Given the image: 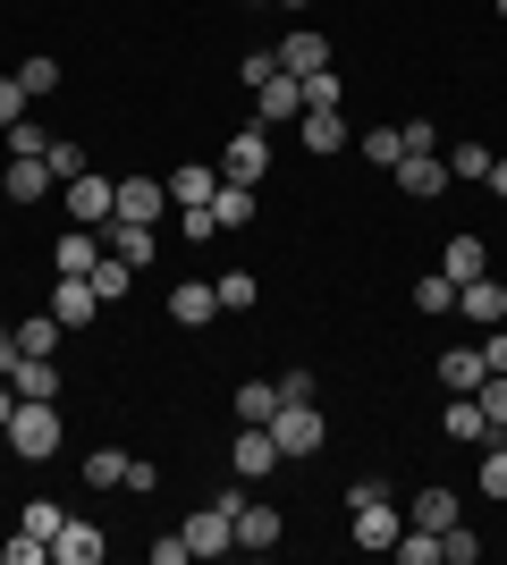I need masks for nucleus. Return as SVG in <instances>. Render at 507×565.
<instances>
[{
	"label": "nucleus",
	"mask_w": 507,
	"mask_h": 565,
	"mask_svg": "<svg viewBox=\"0 0 507 565\" xmlns=\"http://www.w3.org/2000/svg\"><path fill=\"white\" fill-rule=\"evenodd\" d=\"M9 414H18V388H9V380H0V430H9Z\"/></svg>",
	"instance_id": "nucleus-51"
},
{
	"label": "nucleus",
	"mask_w": 507,
	"mask_h": 565,
	"mask_svg": "<svg viewBox=\"0 0 507 565\" xmlns=\"http://www.w3.org/2000/svg\"><path fill=\"white\" fill-rule=\"evenodd\" d=\"M483 380H490L483 347H448V354H440V388H448V397H474Z\"/></svg>",
	"instance_id": "nucleus-18"
},
{
	"label": "nucleus",
	"mask_w": 507,
	"mask_h": 565,
	"mask_svg": "<svg viewBox=\"0 0 507 565\" xmlns=\"http://www.w3.org/2000/svg\"><path fill=\"white\" fill-rule=\"evenodd\" d=\"M271 439H279V456H321V439H330V423H321V405H279L271 414Z\"/></svg>",
	"instance_id": "nucleus-3"
},
{
	"label": "nucleus",
	"mask_w": 507,
	"mask_h": 565,
	"mask_svg": "<svg viewBox=\"0 0 507 565\" xmlns=\"http://www.w3.org/2000/svg\"><path fill=\"white\" fill-rule=\"evenodd\" d=\"M0 439H9L25 465H51V456H60V405H51V397H18V414H9Z\"/></svg>",
	"instance_id": "nucleus-1"
},
{
	"label": "nucleus",
	"mask_w": 507,
	"mask_h": 565,
	"mask_svg": "<svg viewBox=\"0 0 507 565\" xmlns=\"http://www.w3.org/2000/svg\"><path fill=\"white\" fill-rule=\"evenodd\" d=\"M490 9H499V18H507V0H490Z\"/></svg>",
	"instance_id": "nucleus-54"
},
{
	"label": "nucleus",
	"mask_w": 507,
	"mask_h": 565,
	"mask_svg": "<svg viewBox=\"0 0 507 565\" xmlns=\"http://www.w3.org/2000/svg\"><path fill=\"white\" fill-rule=\"evenodd\" d=\"M212 296H220V312H254V270H220Z\"/></svg>",
	"instance_id": "nucleus-38"
},
{
	"label": "nucleus",
	"mask_w": 507,
	"mask_h": 565,
	"mask_svg": "<svg viewBox=\"0 0 507 565\" xmlns=\"http://www.w3.org/2000/svg\"><path fill=\"white\" fill-rule=\"evenodd\" d=\"M279 68H288V76H321V68H330V34H314V25H296L288 43H279Z\"/></svg>",
	"instance_id": "nucleus-19"
},
{
	"label": "nucleus",
	"mask_w": 507,
	"mask_h": 565,
	"mask_svg": "<svg viewBox=\"0 0 507 565\" xmlns=\"http://www.w3.org/2000/svg\"><path fill=\"white\" fill-rule=\"evenodd\" d=\"M288 456H279V439H271V423H245L237 448H229V472H245V481H263V472H279Z\"/></svg>",
	"instance_id": "nucleus-8"
},
{
	"label": "nucleus",
	"mask_w": 507,
	"mask_h": 565,
	"mask_svg": "<svg viewBox=\"0 0 507 565\" xmlns=\"http://www.w3.org/2000/svg\"><path fill=\"white\" fill-rule=\"evenodd\" d=\"M0 557H9V565H43V557H51V541H34V532H18V541L0 548Z\"/></svg>",
	"instance_id": "nucleus-45"
},
{
	"label": "nucleus",
	"mask_w": 507,
	"mask_h": 565,
	"mask_svg": "<svg viewBox=\"0 0 507 565\" xmlns=\"http://www.w3.org/2000/svg\"><path fill=\"white\" fill-rule=\"evenodd\" d=\"M474 481H483V498H507V430L483 439V472H474Z\"/></svg>",
	"instance_id": "nucleus-37"
},
{
	"label": "nucleus",
	"mask_w": 507,
	"mask_h": 565,
	"mask_svg": "<svg viewBox=\"0 0 507 565\" xmlns=\"http://www.w3.org/2000/svg\"><path fill=\"white\" fill-rule=\"evenodd\" d=\"M51 186H60L51 161H9L0 169V194H9V203H51Z\"/></svg>",
	"instance_id": "nucleus-20"
},
{
	"label": "nucleus",
	"mask_w": 507,
	"mask_h": 565,
	"mask_svg": "<svg viewBox=\"0 0 507 565\" xmlns=\"http://www.w3.org/2000/svg\"><path fill=\"white\" fill-rule=\"evenodd\" d=\"M161 212H178L161 178H119V212H110V220H136V228H161Z\"/></svg>",
	"instance_id": "nucleus-7"
},
{
	"label": "nucleus",
	"mask_w": 507,
	"mask_h": 565,
	"mask_svg": "<svg viewBox=\"0 0 507 565\" xmlns=\"http://www.w3.org/2000/svg\"><path fill=\"white\" fill-rule=\"evenodd\" d=\"M271 9H314V0H271Z\"/></svg>",
	"instance_id": "nucleus-52"
},
{
	"label": "nucleus",
	"mask_w": 507,
	"mask_h": 565,
	"mask_svg": "<svg viewBox=\"0 0 507 565\" xmlns=\"http://www.w3.org/2000/svg\"><path fill=\"white\" fill-rule=\"evenodd\" d=\"M483 186H490V194L507 203V161H490V178H483Z\"/></svg>",
	"instance_id": "nucleus-50"
},
{
	"label": "nucleus",
	"mask_w": 507,
	"mask_h": 565,
	"mask_svg": "<svg viewBox=\"0 0 507 565\" xmlns=\"http://www.w3.org/2000/svg\"><path fill=\"white\" fill-rule=\"evenodd\" d=\"M212 220H220V228H245V220H254V186H229V178H220V194H212Z\"/></svg>",
	"instance_id": "nucleus-30"
},
{
	"label": "nucleus",
	"mask_w": 507,
	"mask_h": 565,
	"mask_svg": "<svg viewBox=\"0 0 507 565\" xmlns=\"http://www.w3.org/2000/svg\"><path fill=\"white\" fill-rule=\"evenodd\" d=\"M314 397V372H279V405H305Z\"/></svg>",
	"instance_id": "nucleus-47"
},
{
	"label": "nucleus",
	"mask_w": 507,
	"mask_h": 565,
	"mask_svg": "<svg viewBox=\"0 0 507 565\" xmlns=\"http://www.w3.org/2000/svg\"><path fill=\"white\" fill-rule=\"evenodd\" d=\"M43 161H51V178H60V186L94 169V161H85V143H76V136H51V152H43Z\"/></svg>",
	"instance_id": "nucleus-34"
},
{
	"label": "nucleus",
	"mask_w": 507,
	"mask_h": 565,
	"mask_svg": "<svg viewBox=\"0 0 507 565\" xmlns=\"http://www.w3.org/2000/svg\"><path fill=\"white\" fill-rule=\"evenodd\" d=\"M18 85H25L34 102H43V94H60V60H18Z\"/></svg>",
	"instance_id": "nucleus-40"
},
{
	"label": "nucleus",
	"mask_w": 507,
	"mask_h": 565,
	"mask_svg": "<svg viewBox=\"0 0 507 565\" xmlns=\"http://www.w3.org/2000/svg\"><path fill=\"white\" fill-rule=\"evenodd\" d=\"M474 557H483V541H474L465 523H448V532H440V565H474Z\"/></svg>",
	"instance_id": "nucleus-41"
},
{
	"label": "nucleus",
	"mask_w": 507,
	"mask_h": 565,
	"mask_svg": "<svg viewBox=\"0 0 507 565\" xmlns=\"http://www.w3.org/2000/svg\"><path fill=\"white\" fill-rule=\"evenodd\" d=\"M127 287H136V270H127L119 254H102V262H94V296H102V305H119Z\"/></svg>",
	"instance_id": "nucleus-36"
},
{
	"label": "nucleus",
	"mask_w": 507,
	"mask_h": 565,
	"mask_svg": "<svg viewBox=\"0 0 507 565\" xmlns=\"http://www.w3.org/2000/svg\"><path fill=\"white\" fill-rule=\"evenodd\" d=\"M60 523H68V507H60V498H25L18 532H34V541H60Z\"/></svg>",
	"instance_id": "nucleus-29"
},
{
	"label": "nucleus",
	"mask_w": 507,
	"mask_h": 565,
	"mask_svg": "<svg viewBox=\"0 0 507 565\" xmlns=\"http://www.w3.org/2000/svg\"><path fill=\"white\" fill-rule=\"evenodd\" d=\"M363 143V161H372V169H398V161H406V136H398V127H372V136H356Z\"/></svg>",
	"instance_id": "nucleus-35"
},
{
	"label": "nucleus",
	"mask_w": 507,
	"mask_h": 565,
	"mask_svg": "<svg viewBox=\"0 0 507 565\" xmlns=\"http://www.w3.org/2000/svg\"><path fill=\"white\" fill-rule=\"evenodd\" d=\"M212 312H220V296L203 279H178V287H169V321H178V330H203Z\"/></svg>",
	"instance_id": "nucleus-21"
},
{
	"label": "nucleus",
	"mask_w": 507,
	"mask_h": 565,
	"mask_svg": "<svg viewBox=\"0 0 507 565\" xmlns=\"http://www.w3.org/2000/svg\"><path fill=\"white\" fill-rule=\"evenodd\" d=\"M254 118H263V127H296V118H305V76L271 68L263 85H254Z\"/></svg>",
	"instance_id": "nucleus-6"
},
{
	"label": "nucleus",
	"mask_w": 507,
	"mask_h": 565,
	"mask_svg": "<svg viewBox=\"0 0 507 565\" xmlns=\"http://www.w3.org/2000/svg\"><path fill=\"white\" fill-rule=\"evenodd\" d=\"M187 532V557H220V548H237V523L220 515V507H203V515H187L178 523Z\"/></svg>",
	"instance_id": "nucleus-17"
},
{
	"label": "nucleus",
	"mask_w": 507,
	"mask_h": 565,
	"mask_svg": "<svg viewBox=\"0 0 507 565\" xmlns=\"http://www.w3.org/2000/svg\"><path fill=\"white\" fill-rule=\"evenodd\" d=\"M237 414H245V423H271V414H279V380H245V388H237Z\"/></svg>",
	"instance_id": "nucleus-33"
},
{
	"label": "nucleus",
	"mask_w": 507,
	"mask_h": 565,
	"mask_svg": "<svg viewBox=\"0 0 507 565\" xmlns=\"http://www.w3.org/2000/svg\"><path fill=\"white\" fill-rule=\"evenodd\" d=\"M94 312H102L94 279H51V321H60V330H85Z\"/></svg>",
	"instance_id": "nucleus-15"
},
{
	"label": "nucleus",
	"mask_w": 507,
	"mask_h": 565,
	"mask_svg": "<svg viewBox=\"0 0 507 565\" xmlns=\"http://www.w3.org/2000/svg\"><path fill=\"white\" fill-rule=\"evenodd\" d=\"M483 363H490V372H507V321H499V330H483Z\"/></svg>",
	"instance_id": "nucleus-48"
},
{
	"label": "nucleus",
	"mask_w": 507,
	"mask_h": 565,
	"mask_svg": "<svg viewBox=\"0 0 507 565\" xmlns=\"http://www.w3.org/2000/svg\"><path fill=\"white\" fill-rule=\"evenodd\" d=\"M102 254H119L127 270H145V262L161 254V236H152V228H136V220H102Z\"/></svg>",
	"instance_id": "nucleus-14"
},
{
	"label": "nucleus",
	"mask_w": 507,
	"mask_h": 565,
	"mask_svg": "<svg viewBox=\"0 0 507 565\" xmlns=\"http://www.w3.org/2000/svg\"><path fill=\"white\" fill-rule=\"evenodd\" d=\"M220 178H229V186H263V178H271V127H263V118L229 136V152H220Z\"/></svg>",
	"instance_id": "nucleus-2"
},
{
	"label": "nucleus",
	"mask_w": 507,
	"mask_h": 565,
	"mask_svg": "<svg viewBox=\"0 0 507 565\" xmlns=\"http://www.w3.org/2000/svg\"><path fill=\"white\" fill-rule=\"evenodd\" d=\"M398 136H406V152H440V127H432V118H406Z\"/></svg>",
	"instance_id": "nucleus-46"
},
{
	"label": "nucleus",
	"mask_w": 507,
	"mask_h": 565,
	"mask_svg": "<svg viewBox=\"0 0 507 565\" xmlns=\"http://www.w3.org/2000/svg\"><path fill=\"white\" fill-rule=\"evenodd\" d=\"M474 405L490 414V430H507V372H490L483 388H474Z\"/></svg>",
	"instance_id": "nucleus-43"
},
{
	"label": "nucleus",
	"mask_w": 507,
	"mask_h": 565,
	"mask_svg": "<svg viewBox=\"0 0 507 565\" xmlns=\"http://www.w3.org/2000/svg\"><path fill=\"white\" fill-rule=\"evenodd\" d=\"M60 338H68V330H60L51 312H34V321H18V347H25V354H51V347H60Z\"/></svg>",
	"instance_id": "nucleus-39"
},
{
	"label": "nucleus",
	"mask_w": 507,
	"mask_h": 565,
	"mask_svg": "<svg viewBox=\"0 0 507 565\" xmlns=\"http://www.w3.org/2000/svg\"><path fill=\"white\" fill-rule=\"evenodd\" d=\"M440 270H448V279H483V270H490V245H483V236H474V228H457V236H448V254H440Z\"/></svg>",
	"instance_id": "nucleus-23"
},
{
	"label": "nucleus",
	"mask_w": 507,
	"mask_h": 565,
	"mask_svg": "<svg viewBox=\"0 0 507 565\" xmlns=\"http://www.w3.org/2000/svg\"><path fill=\"white\" fill-rule=\"evenodd\" d=\"M102 262V228H60V245H51V279H94Z\"/></svg>",
	"instance_id": "nucleus-9"
},
{
	"label": "nucleus",
	"mask_w": 507,
	"mask_h": 565,
	"mask_svg": "<svg viewBox=\"0 0 507 565\" xmlns=\"http://www.w3.org/2000/svg\"><path fill=\"white\" fill-rule=\"evenodd\" d=\"M51 557H60V565H102V557H110V532L85 523V515H68V523H60V541H51Z\"/></svg>",
	"instance_id": "nucleus-10"
},
{
	"label": "nucleus",
	"mask_w": 507,
	"mask_h": 565,
	"mask_svg": "<svg viewBox=\"0 0 507 565\" xmlns=\"http://www.w3.org/2000/svg\"><path fill=\"white\" fill-rule=\"evenodd\" d=\"M18 354H25V347H18V330H0V380L18 372Z\"/></svg>",
	"instance_id": "nucleus-49"
},
{
	"label": "nucleus",
	"mask_w": 507,
	"mask_h": 565,
	"mask_svg": "<svg viewBox=\"0 0 507 565\" xmlns=\"http://www.w3.org/2000/svg\"><path fill=\"white\" fill-rule=\"evenodd\" d=\"M389 178H398V194H414V203L448 194V161H440V152H406V161L389 169Z\"/></svg>",
	"instance_id": "nucleus-12"
},
{
	"label": "nucleus",
	"mask_w": 507,
	"mask_h": 565,
	"mask_svg": "<svg viewBox=\"0 0 507 565\" xmlns=\"http://www.w3.org/2000/svg\"><path fill=\"white\" fill-rule=\"evenodd\" d=\"M338 102H347V85H338V68L305 76V110H338Z\"/></svg>",
	"instance_id": "nucleus-42"
},
{
	"label": "nucleus",
	"mask_w": 507,
	"mask_h": 565,
	"mask_svg": "<svg viewBox=\"0 0 507 565\" xmlns=\"http://www.w3.org/2000/svg\"><path fill=\"white\" fill-rule=\"evenodd\" d=\"M457 312L474 321V330H499V321H507V287L490 279V270H483V279H465L457 287Z\"/></svg>",
	"instance_id": "nucleus-13"
},
{
	"label": "nucleus",
	"mask_w": 507,
	"mask_h": 565,
	"mask_svg": "<svg viewBox=\"0 0 507 565\" xmlns=\"http://www.w3.org/2000/svg\"><path fill=\"white\" fill-rule=\"evenodd\" d=\"M237 9H263V0H237Z\"/></svg>",
	"instance_id": "nucleus-53"
},
{
	"label": "nucleus",
	"mask_w": 507,
	"mask_h": 565,
	"mask_svg": "<svg viewBox=\"0 0 507 565\" xmlns=\"http://www.w3.org/2000/svg\"><path fill=\"white\" fill-rule=\"evenodd\" d=\"M296 136H305V152H314V161H330V152H347V143H356V127H347V110H305V118H296Z\"/></svg>",
	"instance_id": "nucleus-11"
},
{
	"label": "nucleus",
	"mask_w": 507,
	"mask_h": 565,
	"mask_svg": "<svg viewBox=\"0 0 507 565\" xmlns=\"http://www.w3.org/2000/svg\"><path fill=\"white\" fill-rule=\"evenodd\" d=\"M406 523H423V532H448V523H457V490H414V507H406Z\"/></svg>",
	"instance_id": "nucleus-26"
},
{
	"label": "nucleus",
	"mask_w": 507,
	"mask_h": 565,
	"mask_svg": "<svg viewBox=\"0 0 507 565\" xmlns=\"http://www.w3.org/2000/svg\"><path fill=\"white\" fill-rule=\"evenodd\" d=\"M229 523H237V548H254V557H263V548H279V532H288V523H279V507H263V498H245Z\"/></svg>",
	"instance_id": "nucleus-16"
},
{
	"label": "nucleus",
	"mask_w": 507,
	"mask_h": 565,
	"mask_svg": "<svg viewBox=\"0 0 507 565\" xmlns=\"http://www.w3.org/2000/svg\"><path fill=\"white\" fill-rule=\"evenodd\" d=\"M60 203H68V228H102V220L119 212V186L85 169V178H68V186H60Z\"/></svg>",
	"instance_id": "nucleus-5"
},
{
	"label": "nucleus",
	"mask_w": 507,
	"mask_h": 565,
	"mask_svg": "<svg viewBox=\"0 0 507 565\" xmlns=\"http://www.w3.org/2000/svg\"><path fill=\"white\" fill-rule=\"evenodd\" d=\"M25 102H34V94H25L18 76H0V127H18V118H25Z\"/></svg>",
	"instance_id": "nucleus-44"
},
{
	"label": "nucleus",
	"mask_w": 507,
	"mask_h": 565,
	"mask_svg": "<svg viewBox=\"0 0 507 565\" xmlns=\"http://www.w3.org/2000/svg\"><path fill=\"white\" fill-rule=\"evenodd\" d=\"M440 430H448V439H457V448H483V439H499V430H490V414L474 397H448V414H440Z\"/></svg>",
	"instance_id": "nucleus-22"
},
{
	"label": "nucleus",
	"mask_w": 507,
	"mask_h": 565,
	"mask_svg": "<svg viewBox=\"0 0 507 565\" xmlns=\"http://www.w3.org/2000/svg\"><path fill=\"white\" fill-rule=\"evenodd\" d=\"M9 388H18V397H51V405H60V363H51V354H18Z\"/></svg>",
	"instance_id": "nucleus-24"
},
{
	"label": "nucleus",
	"mask_w": 507,
	"mask_h": 565,
	"mask_svg": "<svg viewBox=\"0 0 507 565\" xmlns=\"http://www.w3.org/2000/svg\"><path fill=\"white\" fill-rule=\"evenodd\" d=\"M212 194H220V169H203V161H187L178 178H169V203H178V212H194V203H212Z\"/></svg>",
	"instance_id": "nucleus-25"
},
{
	"label": "nucleus",
	"mask_w": 507,
	"mask_h": 565,
	"mask_svg": "<svg viewBox=\"0 0 507 565\" xmlns=\"http://www.w3.org/2000/svg\"><path fill=\"white\" fill-rule=\"evenodd\" d=\"M440 161H448V178H490V161H499V152H490V143H474V136H457Z\"/></svg>",
	"instance_id": "nucleus-27"
},
{
	"label": "nucleus",
	"mask_w": 507,
	"mask_h": 565,
	"mask_svg": "<svg viewBox=\"0 0 507 565\" xmlns=\"http://www.w3.org/2000/svg\"><path fill=\"white\" fill-rule=\"evenodd\" d=\"M85 490H127V456L119 448H94V456H85Z\"/></svg>",
	"instance_id": "nucleus-31"
},
{
	"label": "nucleus",
	"mask_w": 507,
	"mask_h": 565,
	"mask_svg": "<svg viewBox=\"0 0 507 565\" xmlns=\"http://www.w3.org/2000/svg\"><path fill=\"white\" fill-rule=\"evenodd\" d=\"M406 305L440 321V312H457V279H448V270H432V279H414V296H406Z\"/></svg>",
	"instance_id": "nucleus-28"
},
{
	"label": "nucleus",
	"mask_w": 507,
	"mask_h": 565,
	"mask_svg": "<svg viewBox=\"0 0 507 565\" xmlns=\"http://www.w3.org/2000/svg\"><path fill=\"white\" fill-rule=\"evenodd\" d=\"M398 532H406V515L389 507V490L347 507V541H356V548H398Z\"/></svg>",
	"instance_id": "nucleus-4"
},
{
	"label": "nucleus",
	"mask_w": 507,
	"mask_h": 565,
	"mask_svg": "<svg viewBox=\"0 0 507 565\" xmlns=\"http://www.w3.org/2000/svg\"><path fill=\"white\" fill-rule=\"evenodd\" d=\"M0 136H9V161H43V152H51V127H34V118L0 127Z\"/></svg>",
	"instance_id": "nucleus-32"
}]
</instances>
